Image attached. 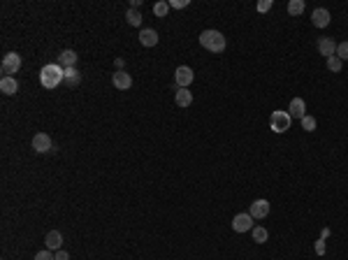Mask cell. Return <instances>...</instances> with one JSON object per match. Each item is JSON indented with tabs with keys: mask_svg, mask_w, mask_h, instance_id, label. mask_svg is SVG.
Instances as JSON below:
<instances>
[{
	"mask_svg": "<svg viewBox=\"0 0 348 260\" xmlns=\"http://www.w3.org/2000/svg\"><path fill=\"white\" fill-rule=\"evenodd\" d=\"M200 47L207 49V51H211V54H223L228 42H225V35L223 33H218V30H202L200 33Z\"/></svg>",
	"mask_w": 348,
	"mask_h": 260,
	"instance_id": "obj_1",
	"label": "cell"
},
{
	"mask_svg": "<svg viewBox=\"0 0 348 260\" xmlns=\"http://www.w3.org/2000/svg\"><path fill=\"white\" fill-rule=\"evenodd\" d=\"M40 81L45 89H56L61 81H65V70L58 63H49L40 70Z\"/></svg>",
	"mask_w": 348,
	"mask_h": 260,
	"instance_id": "obj_2",
	"label": "cell"
},
{
	"mask_svg": "<svg viewBox=\"0 0 348 260\" xmlns=\"http://www.w3.org/2000/svg\"><path fill=\"white\" fill-rule=\"evenodd\" d=\"M290 123H293V118H290V114H288V112H283V109L272 112V117H269V128H272L277 135L286 133L288 128H290Z\"/></svg>",
	"mask_w": 348,
	"mask_h": 260,
	"instance_id": "obj_3",
	"label": "cell"
},
{
	"mask_svg": "<svg viewBox=\"0 0 348 260\" xmlns=\"http://www.w3.org/2000/svg\"><path fill=\"white\" fill-rule=\"evenodd\" d=\"M19 70H21V56L17 51H9V54L2 56V65H0L2 77H14Z\"/></svg>",
	"mask_w": 348,
	"mask_h": 260,
	"instance_id": "obj_4",
	"label": "cell"
},
{
	"mask_svg": "<svg viewBox=\"0 0 348 260\" xmlns=\"http://www.w3.org/2000/svg\"><path fill=\"white\" fill-rule=\"evenodd\" d=\"M253 216L249 214V212H244V214H237L234 218H232V230L234 233H251L255 225H253Z\"/></svg>",
	"mask_w": 348,
	"mask_h": 260,
	"instance_id": "obj_5",
	"label": "cell"
},
{
	"mask_svg": "<svg viewBox=\"0 0 348 260\" xmlns=\"http://www.w3.org/2000/svg\"><path fill=\"white\" fill-rule=\"evenodd\" d=\"M195 79V74L193 70L188 68V65H179L177 70H174V81H177V89H188L190 84Z\"/></svg>",
	"mask_w": 348,
	"mask_h": 260,
	"instance_id": "obj_6",
	"label": "cell"
},
{
	"mask_svg": "<svg viewBox=\"0 0 348 260\" xmlns=\"http://www.w3.org/2000/svg\"><path fill=\"white\" fill-rule=\"evenodd\" d=\"M330 21H332L330 9L316 7V9L311 12V24H313L316 28H327V26H330Z\"/></svg>",
	"mask_w": 348,
	"mask_h": 260,
	"instance_id": "obj_7",
	"label": "cell"
},
{
	"mask_svg": "<svg viewBox=\"0 0 348 260\" xmlns=\"http://www.w3.org/2000/svg\"><path fill=\"white\" fill-rule=\"evenodd\" d=\"M54 149V142H51V137L46 133H37L35 137H33V151L37 153H46Z\"/></svg>",
	"mask_w": 348,
	"mask_h": 260,
	"instance_id": "obj_8",
	"label": "cell"
},
{
	"mask_svg": "<svg viewBox=\"0 0 348 260\" xmlns=\"http://www.w3.org/2000/svg\"><path fill=\"white\" fill-rule=\"evenodd\" d=\"M249 214L253 216V218H267L269 216V202L267 200H253L251 202V207H249Z\"/></svg>",
	"mask_w": 348,
	"mask_h": 260,
	"instance_id": "obj_9",
	"label": "cell"
},
{
	"mask_svg": "<svg viewBox=\"0 0 348 260\" xmlns=\"http://www.w3.org/2000/svg\"><path fill=\"white\" fill-rule=\"evenodd\" d=\"M316 47H318V54L325 56V61H327L330 56H337V42H334L332 37H321Z\"/></svg>",
	"mask_w": 348,
	"mask_h": 260,
	"instance_id": "obj_10",
	"label": "cell"
},
{
	"mask_svg": "<svg viewBox=\"0 0 348 260\" xmlns=\"http://www.w3.org/2000/svg\"><path fill=\"white\" fill-rule=\"evenodd\" d=\"M112 81H114V86L118 91H128L130 86H133V77H130L125 70H116L114 74H112Z\"/></svg>",
	"mask_w": 348,
	"mask_h": 260,
	"instance_id": "obj_11",
	"label": "cell"
},
{
	"mask_svg": "<svg viewBox=\"0 0 348 260\" xmlns=\"http://www.w3.org/2000/svg\"><path fill=\"white\" fill-rule=\"evenodd\" d=\"M288 114H290V118H300L302 121L306 117V102L302 98H293L290 100V107H288Z\"/></svg>",
	"mask_w": 348,
	"mask_h": 260,
	"instance_id": "obj_12",
	"label": "cell"
},
{
	"mask_svg": "<svg viewBox=\"0 0 348 260\" xmlns=\"http://www.w3.org/2000/svg\"><path fill=\"white\" fill-rule=\"evenodd\" d=\"M158 30H153V28H142L139 30V42H142V47H156L158 45Z\"/></svg>",
	"mask_w": 348,
	"mask_h": 260,
	"instance_id": "obj_13",
	"label": "cell"
},
{
	"mask_svg": "<svg viewBox=\"0 0 348 260\" xmlns=\"http://www.w3.org/2000/svg\"><path fill=\"white\" fill-rule=\"evenodd\" d=\"M45 244H46V249H49V251H61V246H63V235L58 233V230H51V233H46Z\"/></svg>",
	"mask_w": 348,
	"mask_h": 260,
	"instance_id": "obj_14",
	"label": "cell"
},
{
	"mask_svg": "<svg viewBox=\"0 0 348 260\" xmlns=\"http://www.w3.org/2000/svg\"><path fill=\"white\" fill-rule=\"evenodd\" d=\"M58 65H61L63 70L74 68V65H77V51H72V49H65V51H61V56H58Z\"/></svg>",
	"mask_w": 348,
	"mask_h": 260,
	"instance_id": "obj_15",
	"label": "cell"
},
{
	"mask_svg": "<svg viewBox=\"0 0 348 260\" xmlns=\"http://www.w3.org/2000/svg\"><path fill=\"white\" fill-rule=\"evenodd\" d=\"M174 102H177L179 107H190L193 105V93L188 89H177L174 93Z\"/></svg>",
	"mask_w": 348,
	"mask_h": 260,
	"instance_id": "obj_16",
	"label": "cell"
},
{
	"mask_svg": "<svg viewBox=\"0 0 348 260\" xmlns=\"http://www.w3.org/2000/svg\"><path fill=\"white\" fill-rule=\"evenodd\" d=\"M0 91L5 93V95H14L19 91V81L14 77H2L0 79Z\"/></svg>",
	"mask_w": 348,
	"mask_h": 260,
	"instance_id": "obj_17",
	"label": "cell"
},
{
	"mask_svg": "<svg viewBox=\"0 0 348 260\" xmlns=\"http://www.w3.org/2000/svg\"><path fill=\"white\" fill-rule=\"evenodd\" d=\"M65 84H68V86H79L81 72L77 70V68H68V70H65Z\"/></svg>",
	"mask_w": 348,
	"mask_h": 260,
	"instance_id": "obj_18",
	"label": "cell"
},
{
	"mask_svg": "<svg viewBox=\"0 0 348 260\" xmlns=\"http://www.w3.org/2000/svg\"><path fill=\"white\" fill-rule=\"evenodd\" d=\"M251 235H253V242L255 244H265L267 242V237H269L267 228H262V225H255V228L251 230Z\"/></svg>",
	"mask_w": 348,
	"mask_h": 260,
	"instance_id": "obj_19",
	"label": "cell"
},
{
	"mask_svg": "<svg viewBox=\"0 0 348 260\" xmlns=\"http://www.w3.org/2000/svg\"><path fill=\"white\" fill-rule=\"evenodd\" d=\"M304 7H306L304 0H290V2H288V14H290V17H300L304 12Z\"/></svg>",
	"mask_w": 348,
	"mask_h": 260,
	"instance_id": "obj_20",
	"label": "cell"
},
{
	"mask_svg": "<svg viewBox=\"0 0 348 260\" xmlns=\"http://www.w3.org/2000/svg\"><path fill=\"white\" fill-rule=\"evenodd\" d=\"M125 19H128L130 26H142V14H139L137 9H128V12H125Z\"/></svg>",
	"mask_w": 348,
	"mask_h": 260,
	"instance_id": "obj_21",
	"label": "cell"
},
{
	"mask_svg": "<svg viewBox=\"0 0 348 260\" xmlns=\"http://www.w3.org/2000/svg\"><path fill=\"white\" fill-rule=\"evenodd\" d=\"M325 63H327V70H332V72H341V68H344V61H341L339 56H330Z\"/></svg>",
	"mask_w": 348,
	"mask_h": 260,
	"instance_id": "obj_22",
	"label": "cell"
},
{
	"mask_svg": "<svg viewBox=\"0 0 348 260\" xmlns=\"http://www.w3.org/2000/svg\"><path fill=\"white\" fill-rule=\"evenodd\" d=\"M167 9H170V2H156V5H153V14H156V17L158 19H165L167 17Z\"/></svg>",
	"mask_w": 348,
	"mask_h": 260,
	"instance_id": "obj_23",
	"label": "cell"
},
{
	"mask_svg": "<svg viewBox=\"0 0 348 260\" xmlns=\"http://www.w3.org/2000/svg\"><path fill=\"white\" fill-rule=\"evenodd\" d=\"M300 123H302V130H306V133H313V130H316V126H318V123H316V118L309 117V114H306V117H304Z\"/></svg>",
	"mask_w": 348,
	"mask_h": 260,
	"instance_id": "obj_24",
	"label": "cell"
},
{
	"mask_svg": "<svg viewBox=\"0 0 348 260\" xmlns=\"http://www.w3.org/2000/svg\"><path fill=\"white\" fill-rule=\"evenodd\" d=\"M337 56L341 61H348V42H339L337 45Z\"/></svg>",
	"mask_w": 348,
	"mask_h": 260,
	"instance_id": "obj_25",
	"label": "cell"
},
{
	"mask_svg": "<svg viewBox=\"0 0 348 260\" xmlns=\"http://www.w3.org/2000/svg\"><path fill=\"white\" fill-rule=\"evenodd\" d=\"M35 260H56V253H51L49 249H45V251L35 253Z\"/></svg>",
	"mask_w": 348,
	"mask_h": 260,
	"instance_id": "obj_26",
	"label": "cell"
},
{
	"mask_svg": "<svg viewBox=\"0 0 348 260\" xmlns=\"http://www.w3.org/2000/svg\"><path fill=\"white\" fill-rule=\"evenodd\" d=\"M269 7H272V0H262V2H258V12H260V14L269 12Z\"/></svg>",
	"mask_w": 348,
	"mask_h": 260,
	"instance_id": "obj_27",
	"label": "cell"
},
{
	"mask_svg": "<svg viewBox=\"0 0 348 260\" xmlns=\"http://www.w3.org/2000/svg\"><path fill=\"white\" fill-rule=\"evenodd\" d=\"M170 7H174V9H184V7H188V0H172Z\"/></svg>",
	"mask_w": 348,
	"mask_h": 260,
	"instance_id": "obj_28",
	"label": "cell"
},
{
	"mask_svg": "<svg viewBox=\"0 0 348 260\" xmlns=\"http://www.w3.org/2000/svg\"><path fill=\"white\" fill-rule=\"evenodd\" d=\"M316 253H318V256H323V253H325V239H318V242H316Z\"/></svg>",
	"mask_w": 348,
	"mask_h": 260,
	"instance_id": "obj_29",
	"label": "cell"
},
{
	"mask_svg": "<svg viewBox=\"0 0 348 260\" xmlns=\"http://www.w3.org/2000/svg\"><path fill=\"white\" fill-rule=\"evenodd\" d=\"M56 260H70V256H68V251H56Z\"/></svg>",
	"mask_w": 348,
	"mask_h": 260,
	"instance_id": "obj_30",
	"label": "cell"
},
{
	"mask_svg": "<svg viewBox=\"0 0 348 260\" xmlns=\"http://www.w3.org/2000/svg\"><path fill=\"white\" fill-rule=\"evenodd\" d=\"M142 5V0H130V9H137Z\"/></svg>",
	"mask_w": 348,
	"mask_h": 260,
	"instance_id": "obj_31",
	"label": "cell"
}]
</instances>
